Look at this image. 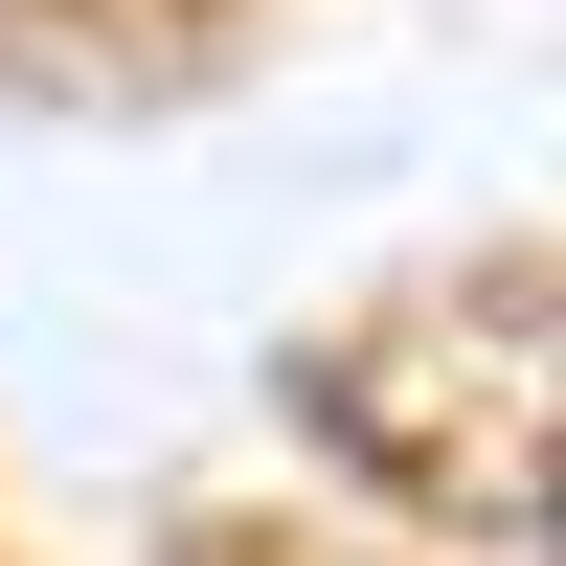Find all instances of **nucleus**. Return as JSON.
<instances>
[{
	"label": "nucleus",
	"mask_w": 566,
	"mask_h": 566,
	"mask_svg": "<svg viewBox=\"0 0 566 566\" xmlns=\"http://www.w3.org/2000/svg\"><path fill=\"white\" fill-rule=\"evenodd\" d=\"M544 408H566V363H544V250L453 272V295H386L340 363H317V431H340L386 499L499 522V544H544Z\"/></svg>",
	"instance_id": "1"
},
{
	"label": "nucleus",
	"mask_w": 566,
	"mask_h": 566,
	"mask_svg": "<svg viewBox=\"0 0 566 566\" xmlns=\"http://www.w3.org/2000/svg\"><path fill=\"white\" fill-rule=\"evenodd\" d=\"M205 566H317V544H272V522H250V544H205Z\"/></svg>",
	"instance_id": "2"
}]
</instances>
